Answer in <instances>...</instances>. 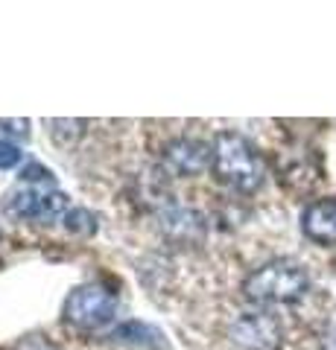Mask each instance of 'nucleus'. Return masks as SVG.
<instances>
[{
    "mask_svg": "<svg viewBox=\"0 0 336 350\" xmlns=\"http://www.w3.org/2000/svg\"><path fill=\"white\" fill-rule=\"evenodd\" d=\"M214 172L216 178L240 193H255L263 184V158L237 131H222L214 140Z\"/></svg>",
    "mask_w": 336,
    "mask_h": 350,
    "instance_id": "1",
    "label": "nucleus"
},
{
    "mask_svg": "<svg viewBox=\"0 0 336 350\" xmlns=\"http://www.w3.org/2000/svg\"><path fill=\"white\" fill-rule=\"evenodd\" d=\"M310 278L305 266L292 260H272L266 266L255 269L243 280V295L252 304L269 306V304H292L307 292Z\"/></svg>",
    "mask_w": 336,
    "mask_h": 350,
    "instance_id": "2",
    "label": "nucleus"
},
{
    "mask_svg": "<svg viewBox=\"0 0 336 350\" xmlns=\"http://www.w3.org/2000/svg\"><path fill=\"white\" fill-rule=\"evenodd\" d=\"M117 315V295L105 283H85L77 286L62 304V319L77 330H96L114 321Z\"/></svg>",
    "mask_w": 336,
    "mask_h": 350,
    "instance_id": "3",
    "label": "nucleus"
},
{
    "mask_svg": "<svg viewBox=\"0 0 336 350\" xmlns=\"http://www.w3.org/2000/svg\"><path fill=\"white\" fill-rule=\"evenodd\" d=\"M229 336L240 350H278L281 347L278 319L260 310H248L237 315L229 327Z\"/></svg>",
    "mask_w": 336,
    "mask_h": 350,
    "instance_id": "4",
    "label": "nucleus"
},
{
    "mask_svg": "<svg viewBox=\"0 0 336 350\" xmlns=\"http://www.w3.org/2000/svg\"><path fill=\"white\" fill-rule=\"evenodd\" d=\"M68 193H59V190H15L6 202V211L12 216L21 219H56L64 216L68 211Z\"/></svg>",
    "mask_w": 336,
    "mask_h": 350,
    "instance_id": "5",
    "label": "nucleus"
},
{
    "mask_svg": "<svg viewBox=\"0 0 336 350\" xmlns=\"http://www.w3.org/2000/svg\"><path fill=\"white\" fill-rule=\"evenodd\" d=\"M214 163V146L193 137H176L164 146V167L172 175H199Z\"/></svg>",
    "mask_w": 336,
    "mask_h": 350,
    "instance_id": "6",
    "label": "nucleus"
},
{
    "mask_svg": "<svg viewBox=\"0 0 336 350\" xmlns=\"http://www.w3.org/2000/svg\"><path fill=\"white\" fill-rule=\"evenodd\" d=\"M301 231L319 245L336 243V199H319L301 213Z\"/></svg>",
    "mask_w": 336,
    "mask_h": 350,
    "instance_id": "7",
    "label": "nucleus"
},
{
    "mask_svg": "<svg viewBox=\"0 0 336 350\" xmlns=\"http://www.w3.org/2000/svg\"><path fill=\"white\" fill-rule=\"evenodd\" d=\"M161 219V228L164 234L172 239H181V243H196V239L205 234V222L196 211L190 207H181V204H164L158 211Z\"/></svg>",
    "mask_w": 336,
    "mask_h": 350,
    "instance_id": "8",
    "label": "nucleus"
},
{
    "mask_svg": "<svg viewBox=\"0 0 336 350\" xmlns=\"http://www.w3.org/2000/svg\"><path fill=\"white\" fill-rule=\"evenodd\" d=\"M108 338H114L120 345H132V347H146V350H170L164 333L146 321H123L120 327H114Z\"/></svg>",
    "mask_w": 336,
    "mask_h": 350,
    "instance_id": "9",
    "label": "nucleus"
},
{
    "mask_svg": "<svg viewBox=\"0 0 336 350\" xmlns=\"http://www.w3.org/2000/svg\"><path fill=\"white\" fill-rule=\"evenodd\" d=\"M62 225L68 228L70 234H79V237H88L96 231V216L91 211H85V207H73L62 216Z\"/></svg>",
    "mask_w": 336,
    "mask_h": 350,
    "instance_id": "10",
    "label": "nucleus"
},
{
    "mask_svg": "<svg viewBox=\"0 0 336 350\" xmlns=\"http://www.w3.org/2000/svg\"><path fill=\"white\" fill-rule=\"evenodd\" d=\"M18 163H21V149L0 140V170H15Z\"/></svg>",
    "mask_w": 336,
    "mask_h": 350,
    "instance_id": "11",
    "label": "nucleus"
},
{
    "mask_svg": "<svg viewBox=\"0 0 336 350\" xmlns=\"http://www.w3.org/2000/svg\"><path fill=\"white\" fill-rule=\"evenodd\" d=\"M21 178H24V181H47V184H53V181H56V175H53L47 167H41V163H29V167L21 172Z\"/></svg>",
    "mask_w": 336,
    "mask_h": 350,
    "instance_id": "12",
    "label": "nucleus"
},
{
    "mask_svg": "<svg viewBox=\"0 0 336 350\" xmlns=\"http://www.w3.org/2000/svg\"><path fill=\"white\" fill-rule=\"evenodd\" d=\"M0 126H3L9 135H18V137L29 135V120H3V117H0Z\"/></svg>",
    "mask_w": 336,
    "mask_h": 350,
    "instance_id": "13",
    "label": "nucleus"
}]
</instances>
